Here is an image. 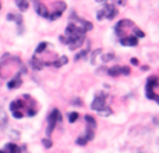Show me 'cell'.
Instances as JSON below:
<instances>
[{"label":"cell","instance_id":"obj_19","mask_svg":"<svg viewBox=\"0 0 159 153\" xmlns=\"http://www.w3.org/2000/svg\"><path fill=\"white\" fill-rule=\"evenodd\" d=\"M43 145H45V148H50L52 146V142L49 139H43Z\"/></svg>","mask_w":159,"mask_h":153},{"label":"cell","instance_id":"obj_6","mask_svg":"<svg viewBox=\"0 0 159 153\" xmlns=\"http://www.w3.org/2000/svg\"><path fill=\"white\" fill-rule=\"evenodd\" d=\"M62 120V114H60V111L57 110V109H53L52 110V113L49 114V117H48V122H49V125H48V130H46V132H48V135H50L52 132H53V130H55L56 124Z\"/></svg>","mask_w":159,"mask_h":153},{"label":"cell","instance_id":"obj_8","mask_svg":"<svg viewBox=\"0 0 159 153\" xmlns=\"http://www.w3.org/2000/svg\"><path fill=\"white\" fill-rule=\"evenodd\" d=\"M109 75L112 76H116V75H120V74H123V75H128L130 74V68L128 67H117V66H114V67L109 68Z\"/></svg>","mask_w":159,"mask_h":153},{"label":"cell","instance_id":"obj_1","mask_svg":"<svg viewBox=\"0 0 159 153\" xmlns=\"http://www.w3.org/2000/svg\"><path fill=\"white\" fill-rule=\"evenodd\" d=\"M89 29H92V24L77 17V14L73 13L70 18V24L66 28V35L60 36V42L68 45L71 50H75L84 43L85 32Z\"/></svg>","mask_w":159,"mask_h":153},{"label":"cell","instance_id":"obj_16","mask_svg":"<svg viewBox=\"0 0 159 153\" xmlns=\"http://www.w3.org/2000/svg\"><path fill=\"white\" fill-rule=\"evenodd\" d=\"M77 118H78V113H70L68 114V120H70V122H74V121H77Z\"/></svg>","mask_w":159,"mask_h":153},{"label":"cell","instance_id":"obj_5","mask_svg":"<svg viewBox=\"0 0 159 153\" xmlns=\"http://www.w3.org/2000/svg\"><path fill=\"white\" fill-rule=\"evenodd\" d=\"M92 109L94 110H96V111H99L100 114H103V116H109L110 110H105L106 109V96H105L103 93H99L98 96H95V99H94V102H92Z\"/></svg>","mask_w":159,"mask_h":153},{"label":"cell","instance_id":"obj_22","mask_svg":"<svg viewBox=\"0 0 159 153\" xmlns=\"http://www.w3.org/2000/svg\"><path fill=\"white\" fill-rule=\"evenodd\" d=\"M96 1H105V0H96Z\"/></svg>","mask_w":159,"mask_h":153},{"label":"cell","instance_id":"obj_15","mask_svg":"<svg viewBox=\"0 0 159 153\" xmlns=\"http://www.w3.org/2000/svg\"><path fill=\"white\" fill-rule=\"evenodd\" d=\"M17 4H18V7H20L21 11H25V10L28 9V1L27 0H17Z\"/></svg>","mask_w":159,"mask_h":153},{"label":"cell","instance_id":"obj_18","mask_svg":"<svg viewBox=\"0 0 159 153\" xmlns=\"http://www.w3.org/2000/svg\"><path fill=\"white\" fill-rule=\"evenodd\" d=\"M86 53H88L86 50H84V52H81V53H80V54H77V56H75V60H80V59H82V57L85 59V57H86Z\"/></svg>","mask_w":159,"mask_h":153},{"label":"cell","instance_id":"obj_20","mask_svg":"<svg viewBox=\"0 0 159 153\" xmlns=\"http://www.w3.org/2000/svg\"><path fill=\"white\" fill-rule=\"evenodd\" d=\"M131 63L134 64V66H138V61H137V59H131Z\"/></svg>","mask_w":159,"mask_h":153},{"label":"cell","instance_id":"obj_17","mask_svg":"<svg viewBox=\"0 0 159 153\" xmlns=\"http://www.w3.org/2000/svg\"><path fill=\"white\" fill-rule=\"evenodd\" d=\"M46 46H48V43H46V42H42L41 45L37 47V53H42V52L46 49Z\"/></svg>","mask_w":159,"mask_h":153},{"label":"cell","instance_id":"obj_21","mask_svg":"<svg viewBox=\"0 0 159 153\" xmlns=\"http://www.w3.org/2000/svg\"><path fill=\"white\" fill-rule=\"evenodd\" d=\"M0 153H6V152H4V150H0Z\"/></svg>","mask_w":159,"mask_h":153},{"label":"cell","instance_id":"obj_11","mask_svg":"<svg viewBox=\"0 0 159 153\" xmlns=\"http://www.w3.org/2000/svg\"><path fill=\"white\" fill-rule=\"evenodd\" d=\"M20 85H21V78H20V75H18V76H15L14 79H11L7 86H9V89H15V88H18Z\"/></svg>","mask_w":159,"mask_h":153},{"label":"cell","instance_id":"obj_12","mask_svg":"<svg viewBox=\"0 0 159 153\" xmlns=\"http://www.w3.org/2000/svg\"><path fill=\"white\" fill-rule=\"evenodd\" d=\"M7 121H9V120H7V114H6V111L0 107V127L4 128V127L7 125Z\"/></svg>","mask_w":159,"mask_h":153},{"label":"cell","instance_id":"obj_9","mask_svg":"<svg viewBox=\"0 0 159 153\" xmlns=\"http://www.w3.org/2000/svg\"><path fill=\"white\" fill-rule=\"evenodd\" d=\"M23 100H14L13 103L10 104V109H11V113H23Z\"/></svg>","mask_w":159,"mask_h":153},{"label":"cell","instance_id":"obj_4","mask_svg":"<svg viewBox=\"0 0 159 153\" xmlns=\"http://www.w3.org/2000/svg\"><path fill=\"white\" fill-rule=\"evenodd\" d=\"M156 90H159V78L158 76H151L147 84V96L148 99L155 100L159 104V98L156 95Z\"/></svg>","mask_w":159,"mask_h":153},{"label":"cell","instance_id":"obj_7","mask_svg":"<svg viewBox=\"0 0 159 153\" xmlns=\"http://www.w3.org/2000/svg\"><path fill=\"white\" fill-rule=\"evenodd\" d=\"M117 15V9L113 4H105L103 9L98 11V20H103V18H114Z\"/></svg>","mask_w":159,"mask_h":153},{"label":"cell","instance_id":"obj_10","mask_svg":"<svg viewBox=\"0 0 159 153\" xmlns=\"http://www.w3.org/2000/svg\"><path fill=\"white\" fill-rule=\"evenodd\" d=\"M31 66H32V68H34V70H42V68H43V66H46V64L43 63V61H41V60H38V59H35V57H34V59L31 60Z\"/></svg>","mask_w":159,"mask_h":153},{"label":"cell","instance_id":"obj_23","mask_svg":"<svg viewBox=\"0 0 159 153\" xmlns=\"http://www.w3.org/2000/svg\"><path fill=\"white\" fill-rule=\"evenodd\" d=\"M0 7H1V4H0Z\"/></svg>","mask_w":159,"mask_h":153},{"label":"cell","instance_id":"obj_14","mask_svg":"<svg viewBox=\"0 0 159 153\" xmlns=\"http://www.w3.org/2000/svg\"><path fill=\"white\" fill-rule=\"evenodd\" d=\"M67 61H68L67 57H66V56H62V57H59V59L56 60L53 66H55V67H60V66H63V64H66Z\"/></svg>","mask_w":159,"mask_h":153},{"label":"cell","instance_id":"obj_13","mask_svg":"<svg viewBox=\"0 0 159 153\" xmlns=\"http://www.w3.org/2000/svg\"><path fill=\"white\" fill-rule=\"evenodd\" d=\"M6 149L10 150V153H21V149H20L15 144H9L7 146H6Z\"/></svg>","mask_w":159,"mask_h":153},{"label":"cell","instance_id":"obj_2","mask_svg":"<svg viewBox=\"0 0 159 153\" xmlns=\"http://www.w3.org/2000/svg\"><path fill=\"white\" fill-rule=\"evenodd\" d=\"M116 34H117L120 43L124 46H136L138 39L144 36V32L140 28L136 27V24L130 20H122L116 25Z\"/></svg>","mask_w":159,"mask_h":153},{"label":"cell","instance_id":"obj_3","mask_svg":"<svg viewBox=\"0 0 159 153\" xmlns=\"http://www.w3.org/2000/svg\"><path fill=\"white\" fill-rule=\"evenodd\" d=\"M85 121H86V124H88V125H86V135L78 138V141H77L78 145H85L88 141H91L92 138H94V134H95V127H96L95 118H92L91 116H86Z\"/></svg>","mask_w":159,"mask_h":153}]
</instances>
